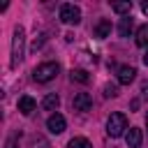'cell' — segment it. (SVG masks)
Returning a JSON list of instances; mask_svg holds the SVG:
<instances>
[{"label":"cell","instance_id":"obj_1","mask_svg":"<svg viewBox=\"0 0 148 148\" xmlns=\"http://www.w3.org/2000/svg\"><path fill=\"white\" fill-rule=\"evenodd\" d=\"M23 53H25V30L16 28L12 37V67H18V62L23 60Z\"/></svg>","mask_w":148,"mask_h":148},{"label":"cell","instance_id":"obj_2","mask_svg":"<svg viewBox=\"0 0 148 148\" xmlns=\"http://www.w3.org/2000/svg\"><path fill=\"white\" fill-rule=\"evenodd\" d=\"M58 72H60L58 62H42V65H37L32 69V79L37 83H49V81H53L58 76Z\"/></svg>","mask_w":148,"mask_h":148},{"label":"cell","instance_id":"obj_3","mask_svg":"<svg viewBox=\"0 0 148 148\" xmlns=\"http://www.w3.org/2000/svg\"><path fill=\"white\" fill-rule=\"evenodd\" d=\"M125 130H127V116L120 113V111L111 113L109 120H106V134H109L111 139H118V136L125 134Z\"/></svg>","mask_w":148,"mask_h":148},{"label":"cell","instance_id":"obj_4","mask_svg":"<svg viewBox=\"0 0 148 148\" xmlns=\"http://www.w3.org/2000/svg\"><path fill=\"white\" fill-rule=\"evenodd\" d=\"M60 21L67 23V25H76V23L81 21V9H79L76 5L65 2V5L60 7Z\"/></svg>","mask_w":148,"mask_h":148},{"label":"cell","instance_id":"obj_5","mask_svg":"<svg viewBox=\"0 0 148 148\" xmlns=\"http://www.w3.org/2000/svg\"><path fill=\"white\" fill-rule=\"evenodd\" d=\"M65 116L62 113H51L49 116V120H46V127H49V132L51 134H62L65 132Z\"/></svg>","mask_w":148,"mask_h":148},{"label":"cell","instance_id":"obj_6","mask_svg":"<svg viewBox=\"0 0 148 148\" xmlns=\"http://www.w3.org/2000/svg\"><path fill=\"white\" fill-rule=\"evenodd\" d=\"M134 76H136V69H134V67H130V65H120V67H118V83L130 86V83L134 81Z\"/></svg>","mask_w":148,"mask_h":148},{"label":"cell","instance_id":"obj_7","mask_svg":"<svg viewBox=\"0 0 148 148\" xmlns=\"http://www.w3.org/2000/svg\"><path fill=\"white\" fill-rule=\"evenodd\" d=\"M74 109L76 111H90L92 109V97L88 95V92H79V95H74Z\"/></svg>","mask_w":148,"mask_h":148},{"label":"cell","instance_id":"obj_8","mask_svg":"<svg viewBox=\"0 0 148 148\" xmlns=\"http://www.w3.org/2000/svg\"><path fill=\"white\" fill-rule=\"evenodd\" d=\"M35 109H37V102H35L30 95H23V97H18V111H21L23 116H30Z\"/></svg>","mask_w":148,"mask_h":148},{"label":"cell","instance_id":"obj_9","mask_svg":"<svg viewBox=\"0 0 148 148\" xmlns=\"http://www.w3.org/2000/svg\"><path fill=\"white\" fill-rule=\"evenodd\" d=\"M125 141H127L130 148H139L141 146V130L139 127H130L127 134H125Z\"/></svg>","mask_w":148,"mask_h":148},{"label":"cell","instance_id":"obj_10","mask_svg":"<svg viewBox=\"0 0 148 148\" xmlns=\"http://www.w3.org/2000/svg\"><path fill=\"white\" fill-rule=\"evenodd\" d=\"M109 35H111V21L109 18H102L97 23V28H95V37L97 39H106Z\"/></svg>","mask_w":148,"mask_h":148},{"label":"cell","instance_id":"obj_11","mask_svg":"<svg viewBox=\"0 0 148 148\" xmlns=\"http://www.w3.org/2000/svg\"><path fill=\"white\" fill-rule=\"evenodd\" d=\"M58 106H60V97H58L56 92H49V95L42 99V109H44V111H56Z\"/></svg>","mask_w":148,"mask_h":148},{"label":"cell","instance_id":"obj_12","mask_svg":"<svg viewBox=\"0 0 148 148\" xmlns=\"http://www.w3.org/2000/svg\"><path fill=\"white\" fill-rule=\"evenodd\" d=\"M132 18L130 16H125V18H120V25H118V35L120 37H130V32H132Z\"/></svg>","mask_w":148,"mask_h":148},{"label":"cell","instance_id":"obj_13","mask_svg":"<svg viewBox=\"0 0 148 148\" xmlns=\"http://www.w3.org/2000/svg\"><path fill=\"white\" fill-rule=\"evenodd\" d=\"M136 44H139V46H146V49H148V23L139 25V30H136Z\"/></svg>","mask_w":148,"mask_h":148},{"label":"cell","instance_id":"obj_14","mask_svg":"<svg viewBox=\"0 0 148 148\" xmlns=\"http://www.w3.org/2000/svg\"><path fill=\"white\" fill-rule=\"evenodd\" d=\"M67 148H92V143H90L88 139H83V136H74V139L67 143Z\"/></svg>","mask_w":148,"mask_h":148},{"label":"cell","instance_id":"obj_15","mask_svg":"<svg viewBox=\"0 0 148 148\" xmlns=\"http://www.w3.org/2000/svg\"><path fill=\"white\" fill-rule=\"evenodd\" d=\"M111 9L118 12V14H127V16H130V12H132V2H130V0H127V2H113Z\"/></svg>","mask_w":148,"mask_h":148},{"label":"cell","instance_id":"obj_16","mask_svg":"<svg viewBox=\"0 0 148 148\" xmlns=\"http://www.w3.org/2000/svg\"><path fill=\"white\" fill-rule=\"evenodd\" d=\"M72 81H79V83H88L90 81V76H88V72L86 69H72Z\"/></svg>","mask_w":148,"mask_h":148},{"label":"cell","instance_id":"obj_17","mask_svg":"<svg viewBox=\"0 0 148 148\" xmlns=\"http://www.w3.org/2000/svg\"><path fill=\"white\" fill-rule=\"evenodd\" d=\"M116 95H118V88L113 83H106L104 86V97H116Z\"/></svg>","mask_w":148,"mask_h":148},{"label":"cell","instance_id":"obj_18","mask_svg":"<svg viewBox=\"0 0 148 148\" xmlns=\"http://www.w3.org/2000/svg\"><path fill=\"white\" fill-rule=\"evenodd\" d=\"M16 143H18V136L14 134V136H9V139H7V146H5V148H16Z\"/></svg>","mask_w":148,"mask_h":148},{"label":"cell","instance_id":"obj_19","mask_svg":"<svg viewBox=\"0 0 148 148\" xmlns=\"http://www.w3.org/2000/svg\"><path fill=\"white\" fill-rule=\"evenodd\" d=\"M35 148H51V146H49V143H46L44 139H37V143H35Z\"/></svg>","mask_w":148,"mask_h":148},{"label":"cell","instance_id":"obj_20","mask_svg":"<svg viewBox=\"0 0 148 148\" xmlns=\"http://www.w3.org/2000/svg\"><path fill=\"white\" fill-rule=\"evenodd\" d=\"M141 95H143V97H148V81L141 86Z\"/></svg>","mask_w":148,"mask_h":148},{"label":"cell","instance_id":"obj_21","mask_svg":"<svg viewBox=\"0 0 148 148\" xmlns=\"http://www.w3.org/2000/svg\"><path fill=\"white\" fill-rule=\"evenodd\" d=\"M141 12H143V14L148 16V2H143V5H141Z\"/></svg>","mask_w":148,"mask_h":148},{"label":"cell","instance_id":"obj_22","mask_svg":"<svg viewBox=\"0 0 148 148\" xmlns=\"http://www.w3.org/2000/svg\"><path fill=\"white\" fill-rule=\"evenodd\" d=\"M143 62L148 65V49H146V53H143Z\"/></svg>","mask_w":148,"mask_h":148},{"label":"cell","instance_id":"obj_23","mask_svg":"<svg viewBox=\"0 0 148 148\" xmlns=\"http://www.w3.org/2000/svg\"><path fill=\"white\" fill-rule=\"evenodd\" d=\"M146 125H148V116H146Z\"/></svg>","mask_w":148,"mask_h":148}]
</instances>
